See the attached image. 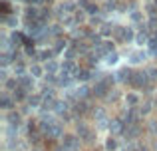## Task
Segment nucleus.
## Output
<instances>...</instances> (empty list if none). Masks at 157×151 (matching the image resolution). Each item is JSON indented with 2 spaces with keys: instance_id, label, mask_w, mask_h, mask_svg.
Here are the masks:
<instances>
[{
  "instance_id": "20",
  "label": "nucleus",
  "mask_w": 157,
  "mask_h": 151,
  "mask_svg": "<svg viewBox=\"0 0 157 151\" xmlns=\"http://www.w3.org/2000/svg\"><path fill=\"white\" fill-rule=\"evenodd\" d=\"M4 22H6L8 26H12V28H16V26H18V18H16V16H8V18L4 20Z\"/></svg>"
},
{
  "instance_id": "24",
  "label": "nucleus",
  "mask_w": 157,
  "mask_h": 151,
  "mask_svg": "<svg viewBox=\"0 0 157 151\" xmlns=\"http://www.w3.org/2000/svg\"><path fill=\"white\" fill-rule=\"evenodd\" d=\"M149 129L153 133H157V121H151V123H149Z\"/></svg>"
},
{
  "instance_id": "11",
  "label": "nucleus",
  "mask_w": 157,
  "mask_h": 151,
  "mask_svg": "<svg viewBox=\"0 0 157 151\" xmlns=\"http://www.w3.org/2000/svg\"><path fill=\"white\" fill-rule=\"evenodd\" d=\"M0 105H2V109H10L12 105H14V97H10V96H6V93H4L2 100H0Z\"/></svg>"
},
{
  "instance_id": "15",
  "label": "nucleus",
  "mask_w": 157,
  "mask_h": 151,
  "mask_svg": "<svg viewBox=\"0 0 157 151\" xmlns=\"http://www.w3.org/2000/svg\"><path fill=\"white\" fill-rule=\"evenodd\" d=\"M14 74L18 77H24V76H26V66H24L22 62H16L14 64Z\"/></svg>"
},
{
  "instance_id": "4",
  "label": "nucleus",
  "mask_w": 157,
  "mask_h": 151,
  "mask_svg": "<svg viewBox=\"0 0 157 151\" xmlns=\"http://www.w3.org/2000/svg\"><path fill=\"white\" fill-rule=\"evenodd\" d=\"M18 81H20V88H24L26 92H32V88H34V77H32V76L18 77Z\"/></svg>"
},
{
  "instance_id": "17",
  "label": "nucleus",
  "mask_w": 157,
  "mask_h": 151,
  "mask_svg": "<svg viewBox=\"0 0 157 151\" xmlns=\"http://www.w3.org/2000/svg\"><path fill=\"white\" fill-rule=\"evenodd\" d=\"M105 149L107 151H115V149H117V141H115L113 137H109V139L105 141Z\"/></svg>"
},
{
  "instance_id": "5",
  "label": "nucleus",
  "mask_w": 157,
  "mask_h": 151,
  "mask_svg": "<svg viewBox=\"0 0 157 151\" xmlns=\"http://www.w3.org/2000/svg\"><path fill=\"white\" fill-rule=\"evenodd\" d=\"M123 121L121 119H113V121H109V131L113 133V135H119V133L123 131Z\"/></svg>"
},
{
  "instance_id": "1",
  "label": "nucleus",
  "mask_w": 157,
  "mask_h": 151,
  "mask_svg": "<svg viewBox=\"0 0 157 151\" xmlns=\"http://www.w3.org/2000/svg\"><path fill=\"white\" fill-rule=\"evenodd\" d=\"M147 84V72H135L133 77H131V85L133 88H143V85Z\"/></svg>"
},
{
  "instance_id": "25",
  "label": "nucleus",
  "mask_w": 157,
  "mask_h": 151,
  "mask_svg": "<svg viewBox=\"0 0 157 151\" xmlns=\"http://www.w3.org/2000/svg\"><path fill=\"white\" fill-rule=\"evenodd\" d=\"M92 24H101V18H92Z\"/></svg>"
},
{
  "instance_id": "6",
  "label": "nucleus",
  "mask_w": 157,
  "mask_h": 151,
  "mask_svg": "<svg viewBox=\"0 0 157 151\" xmlns=\"http://www.w3.org/2000/svg\"><path fill=\"white\" fill-rule=\"evenodd\" d=\"M44 70H46V74L54 76L58 70H62V66H58V62H54V60H48V62H46V66H44Z\"/></svg>"
},
{
  "instance_id": "21",
  "label": "nucleus",
  "mask_w": 157,
  "mask_h": 151,
  "mask_svg": "<svg viewBox=\"0 0 157 151\" xmlns=\"http://www.w3.org/2000/svg\"><path fill=\"white\" fill-rule=\"evenodd\" d=\"M129 16H131V20H133V22H141V18H143V14L139 10H133Z\"/></svg>"
},
{
  "instance_id": "9",
  "label": "nucleus",
  "mask_w": 157,
  "mask_h": 151,
  "mask_svg": "<svg viewBox=\"0 0 157 151\" xmlns=\"http://www.w3.org/2000/svg\"><path fill=\"white\" fill-rule=\"evenodd\" d=\"M143 60H145V54H143L141 50H137V52H133V54L129 56V62L131 64H141Z\"/></svg>"
},
{
  "instance_id": "22",
  "label": "nucleus",
  "mask_w": 157,
  "mask_h": 151,
  "mask_svg": "<svg viewBox=\"0 0 157 151\" xmlns=\"http://www.w3.org/2000/svg\"><path fill=\"white\" fill-rule=\"evenodd\" d=\"M10 58H14V56H10L8 52H4V54H2V60H0V62H2V66H8V64L12 62Z\"/></svg>"
},
{
  "instance_id": "2",
  "label": "nucleus",
  "mask_w": 157,
  "mask_h": 151,
  "mask_svg": "<svg viewBox=\"0 0 157 151\" xmlns=\"http://www.w3.org/2000/svg\"><path fill=\"white\" fill-rule=\"evenodd\" d=\"M64 147H68L70 151H78L80 149V139L76 135H64Z\"/></svg>"
},
{
  "instance_id": "8",
  "label": "nucleus",
  "mask_w": 157,
  "mask_h": 151,
  "mask_svg": "<svg viewBox=\"0 0 157 151\" xmlns=\"http://www.w3.org/2000/svg\"><path fill=\"white\" fill-rule=\"evenodd\" d=\"M90 77H92V72H90L88 68H82V70H78V74H76V80H80V81H88Z\"/></svg>"
},
{
  "instance_id": "16",
  "label": "nucleus",
  "mask_w": 157,
  "mask_h": 151,
  "mask_svg": "<svg viewBox=\"0 0 157 151\" xmlns=\"http://www.w3.org/2000/svg\"><path fill=\"white\" fill-rule=\"evenodd\" d=\"M117 60H119V56L115 54V52H111V54L105 56V64H107V66H115V64H117Z\"/></svg>"
},
{
  "instance_id": "3",
  "label": "nucleus",
  "mask_w": 157,
  "mask_h": 151,
  "mask_svg": "<svg viewBox=\"0 0 157 151\" xmlns=\"http://www.w3.org/2000/svg\"><path fill=\"white\" fill-rule=\"evenodd\" d=\"M6 121L12 125V127H18V125H20V121H22V115H20L18 111H8Z\"/></svg>"
},
{
  "instance_id": "12",
  "label": "nucleus",
  "mask_w": 157,
  "mask_h": 151,
  "mask_svg": "<svg viewBox=\"0 0 157 151\" xmlns=\"http://www.w3.org/2000/svg\"><path fill=\"white\" fill-rule=\"evenodd\" d=\"M12 97H14V101H22L24 97H28L26 96V89L18 85V89H14V92H12Z\"/></svg>"
},
{
  "instance_id": "23",
  "label": "nucleus",
  "mask_w": 157,
  "mask_h": 151,
  "mask_svg": "<svg viewBox=\"0 0 157 151\" xmlns=\"http://www.w3.org/2000/svg\"><path fill=\"white\" fill-rule=\"evenodd\" d=\"M40 139H42V133H40V131L30 133V141H32V143H40Z\"/></svg>"
},
{
  "instance_id": "7",
  "label": "nucleus",
  "mask_w": 157,
  "mask_h": 151,
  "mask_svg": "<svg viewBox=\"0 0 157 151\" xmlns=\"http://www.w3.org/2000/svg\"><path fill=\"white\" fill-rule=\"evenodd\" d=\"M135 42H137V46H149V36L143 34V32H137L135 34Z\"/></svg>"
},
{
  "instance_id": "14",
  "label": "nucleus",
  "mask_w": 157,
  "mask_h": 151,
  "mask_svg": "<svg viewBox=\"0 0 157 151\" xmlns=\"http://www.w3.org/2000/svg\"><path fill=\"white\" fill-rule=\"evenodd\" d=\"M26 100H28V104L34 105V108H42V101H44L42 96H28Z\"/></svg>"
},
{
  "instance_id": "18",
  "label": "nucleus",
  "mask_w": 157,
  "mask_h": 151,
  "mask_svg": "<svg viewBox=\"0 0 157 151\" xmlns=\"http://www.w3.org/2000/svg\"><path fill=\"white\" fill-rule=\"evenodd\" d=\"M86 8H88V14L90 16H94V14H98V12H100V6H98V4H88V6H86Z\"/></svg>"
},
{
  "instance_id": "10",
  "label": "nucleus",
  "mask_w": 157,
  "mask_h": 151,
  "mask_svg": "<svg viewBox=\"0 0 157 151\" xmlns=\"http://www.w3.org/2000/svg\"><path fill=\"white\" fill-rule=\"evenodd\" d=\"M42 74H44V68L40 66V64H32L30 66V76L32 77H42Z\"/></svg>"
},
{
  "instance_id": "19",
  "label": "nucleus",
  "mask_w": 157,
  "mask_h": 151,
  "mask_svg": "<svg viewBox=\"0 0 157 151\" xmlns=\"http://www.w3.org/2000/svg\"><path fill=\"white\" fill-rule=\"evenodd\" d=\"M139 111H141V115H147V113L151 111V101H145V104L139 108Z\"/></svg>"
},
{
  "instance_id": "13",
  "label": "nucleus",
  "mask_w": 157,
  "mask_h": 151,
  "mask_svg": "<svg viewBox=\"0 0 157 151\" xmlns=\"http://www.w3.org/2000/svg\"><path fill=\"white\" fill-rule=\"evenodd\" d=\"M125 101H127V108H137L139 97L135 96V93H127V96H125Z\"/></svg>"
},
{
  "instance_id": "26",
  "label": "nucleus",
  "mask_w": 157,
  "mask_h": 151,
  "mask_svg": "<svg viewBox=\"0 0 157 151\" xmlns=\"http://www.w3.org/2000/svg\"><path fill=\"white\" fill-rule=\"evenodd\" d=\"M32 151H38V149H32Z\"/></svg>"
}]
</instances>
